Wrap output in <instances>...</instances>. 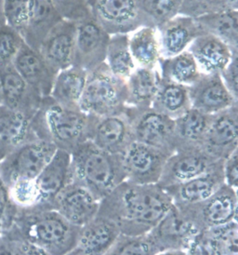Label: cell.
<instances>
[{"mask_svg":"<svg viewBox=\"0 0 238 255\" xmlns=\"http://www.w3.org/2000/svg\"><path fill=\"white\" fill-rule=\"evenodd\" d=\"M173 205L159 184L124 181L100 201L97 215L113 221L126 236L148 234Z\"/></svg>","mask_w":238,"mask_h":255,"instance_id":"cell-1","label":"cell"},{"mask_svg":"<svg viewBox=\"0 0 238 255\" xmlns=\"http://www.w3.org/2000/svg\"><path fill=\"white\" fill-rule=\"evenodd\" d=\"M94 118L80 108L63 107L47 97L43 98L33 117V128L37 139L51 142L57 149L71 154L90 140Z\"/></svg>","mask_w":238,"mask_h":255,"instance_id":"cell-2","label":"cell"},{"mask_svg":"<svg viewBox=\"0 0 238 255\" xmlns=\"http://www.w3.org/2000/svg\"><path fill=\"white\" fill-rule=\"evenodd\" d=\"M79 228L51 208H35L19 211L7 231L35 243L49 255H67L76 247Z\"/></svg>","mask_w":238,"mask_h":255,"instance_id":"cell-3","label":"cell"},{"mask_svg":"<svg viewBox=\"0 0 238 255\" xmlns=\"http://www.w3.org/2000/svg\"><path fill=\"white\" fill-rule=\"evenodd\" d=\"M71 181L84 186L101 201L125 181L121 156L86 141L71 153Z\"/></svg>","mask_w":238,"mask_h":255,"instance_id":"cell-4","label":"cell"},{"mask_svg":"<svg viewBox=\"0 0 238 255\" xmlns=\"http://www.w3.org/2000/svg\"><path fill=\"white\" fill-rule=\"evenodd\" d=\"M80 109L93 117L121 113L126 108V81L103 64L88 74Z\"/></svg>","mask_w":238,"mask_h":255,"instance_id":"cell-5","label":"cell"},{"mask_svg":"<svg viewBox=\"0 0 238 255\" xmlns=\"http://www.w3.org/2000/svg\"><path fill=\"white\" fill-rule=\"evenodd\" d=\"M51 142L35 139L0 159V179L7 186L19 180H34L56 152Z\"/></svg>","mask_w":238,"mask_h":255,"instance_id":"cell-6","label":"cell"},{"mask_svg":"<svg viewBox=\"0 0 238 255\" xmlns=\"http://www.w3.org/2000/svg\"><path fill=\"white\" fill-rule=\"evenodd\" d=\"M133 133L134 141L147 144L172 155L175 152L174 121L152 107H126Z\"/></svg>","mask_w":238,"mask_h":255,"instance_id":"cell-7","label":"cell"},{"mask_svg":"<svg viewBox=\"0 0 238 255\" xmlns=\"http://www.w3.org/2000/svg\"><path fill=\"white\" fill-rule=\"evenodd\" d=\"M169 156L160 149L133 141L121 155L125 181L138 184H158Z\"/></svg>","mask_w":238,"mask_h":255,"instance_id":"cell-8","label":"cell"},{"mask_svg":"<svg viewBox=\"0 0 238 255\" xmlns=\"http://www.w3.org/2000/svg\"><path fill=\"white\" fill-rule=\"evenodd\" d=\"M178 208L186 213L201 231L220 227L238 219V191L224 184L202 202Z\"/></svg>","mask_w":238,"mask_h":255,"instance_id":"cell-9","label":"cell"},{"mask_svg":"<svg viewBox=\"0 0 238 255\" xmlns=\"http://www.w3.org/2000/svg\"><path fill=\"white\" fill-rule=\"evenodd\" d=\"M110 36L91 15L77 21L73 65L90 73L105 64Z\"/></svg>","mask_w":238,"mask_h":255,"instance_id":"cell-10","label":"cell"},{"mask_svg":"<svg viewBox=\"0 0 238 255\" xmlns=\"http://www.w3.org/2000/svg\"><path fill=\"white\" fill-rule=\"evenodd\" d=\"M224 160H215L201 148L177 149L168 156L158 184L163 188L182 184L211 170Z\"/></svg>","mask_w":238,"mask_h":255,"instance_id":"cell-11","label":"cell"},{"mask_svg":"<svg viewBox=\"0 0 238 255\" xmlns=\"http://www.w3.org/2000/svg\"><path fill=\"white\" fill-rule=\"evenodd\" d=\"M201 149L219 161L238 150V105L212 115Z\"/></svg>","mask_w":238,"mask_h":255,"instance_id":"cell-12","label":"cell"},{"mask_svg":"<svg viewBox=\"0 0 238 255\" xmlns=\"http://www.w3.org/2000/svg\"><path fill=\"white\" fill-rule=\"evenodd\" d=\"M91 16L110 36L128 35L140 25L137 0H91Z\"/></svg>","mask_w":238,"mask_h":255,"instance_id":"cell-13","label":"cell"},{"mask_svg":"<svg viewBox=\"0 0 238 255\" xmlns=\"http://www.w3.org/2000/svg\"><path fill=\"white\" fill-rule=\"evenodd\" d=\"M90 141L107 153L121 156L134 141L131 122L126 108L121 113L95 117Z\"/></svg>","mask_w":238,"mask_h":255,"instance_id":"cell-14","label":"cell"},{"mask_svg":"<svg viewBox=\"0 0 238 255\" xmlns=\"http://www.w3.org/2000/svg\"><path fill=\"white\" fill-rule=\"evenodd\" d=\"M201 230L189 216L175 205L148 234L161 251L185 250Z\"/></svg>","mask_w":238,"mask_h":255,"instance_id":"cell-15","label":"cell"},{"mask_svg":"<svg viewBox=\"0 0 238 255\" xmlns=\"http://www.w3.org/2000/svg\"><path fill=\"white\" fill-rule=\"evenodd\" d=\"M100 201L81 184L71 181L57 195L51 204L55 210L72 225L83 227L95 218Z\"/></svg>","mask_w":238,"mask_h":255,"instance_id":"cell-16","label":"cell"},{"mask_svg":"<svg viewBox=\"0 0 238 255\" xmlns=\"http://www.w3.org/2000/svg\"><path fill=\"white\" fill-rule=\"evenodd\" d=\"M12 65L21 78L42 99L50 96L59 72L45 60L39 50L23 43Z\"/></svg>","mask_w":238,"mask_h":255,"instance_id":"cell-17","label":"cell"},{"mask_svg":"<svg viewBox=\"0 0 238 255\" xmlns=\"http://www.w3.org/2000/svg\"><path fill=\"white\" fill-rule=\"evenodd\" d=\"M192 108L207 114L216 115L238 106V101L224 86L220 75H204L188 88Z\"/></svg>","mask_w":238,"mask_h":255,"instance_id":"cell-18","label":"cell"},{"mask_svg":"<svg viewBox=\"0 0 238 255\" xmlns=\"http://www.w3.org/2000/svg\"><path fill=\"white\" fill-rule=\"evenodd\" d=\"M77 34V22L62 20L45 37L39 52L55 70L73 65Z\"/></svg>","mask_w":238,"mask_h":255,"instance_id":"cell-19","label":"cell"},{"mask_svg":"<svg viewBox=\"0 0 238 255\" xmlns=\"http://www.w3.org/2000/svg\"><path fill=\"white\" fill-rule=\"evenodd\" d=\"M224 161L218 163L203 174L184 182L164 188L178 207L195 205L209 199L224 183Z\"/></svg>","mask_w":238,"mask_h":255,"instance_id":"cell-20","label":"cell"},{"mask_svg":"<svg viewBox=\"0 0 238 255\" xmlns=\"http://www.w3.org/2000/svg\"><path fill=\"white\" fill-rule=\"evenodd\" d=\"M38 191L36 208H51L57 195L71 182V154L57 149L49 163L35 179Z\"/></svg>","mask_w":238,"mask_h":255,"instance_id":"cell-21","label":"cell"},{"mask_svg":"<svg viewBox=\"0 0 238 255\" xmlns=\"http://www.w3.org/2000/svg\"><path fill=\"white\" fill-rule=\"evenodd\" d=\"M157 29L161 58L175 56L189 49L197 36L203 35L196 18L178 14Z\"/></svg>","mask_w":238,"mask_h":255,"instance_id":"cell-22","label":"cell"},{"mask_svg":"<svg viewBox=\"0 0 238 255\" xmlns=\"http://www.w3.org/2000/svg\"><path fill=\"white\" fill-rule=\"evenodd\" d=\"M3 106L34 116L42 98L26 83L13 65L0 68Z\"/></svg>","mask_w":238,"mask_h":255,"instance_id":"cell-23","label":"cell"},{"mask_svg":"<svg viewBox=\"0 0 238 255\" xmlns=\"http://www.w3.org/2000/svg\"><path fill=\"white\" fill-rule=\"evenodd\" d=\"M120 234L113 221L96 215L79 228L74 251L80 255H105Z\"/></svg>","mask_w":238,"mask_h":255,"instance_id":"cell-24","label":"cell"},{"mask_svg":"<svg viewBox=\"0 0 238 255\" xmlns=\"http://www.w3.org/2000/svg\"><path fill=\"white\" fill-rule=\"evenodd\" d=\"M187 50L204 75H220L232 59L238 55V51L210 34L197 36Z\"/></svg>","mask_w":238,"mask_h":255,"instance_id":"cell-25","label":"cell"},{"mask_svg":"<svg viewBox=\"0 0 238 255\" xmlns=\"http://www.w3.org/2000/svg\"><path fill=\"white\" fill-rule=\"evenodd\" d=\"M32 115L0 106V159L21 144L37 139Z\"/></svg>","mask_w":238,"mask_h":255,"instance_id":"cell-26","label":"cell"},{"mask_svg":"<svg viewBox=\"0 0 238 255\" xmlns=\"http://www.w3.org/2000/svg\"><path fill=\"white\" fill-rule=\"evenodd\" d=\"M63 20L52 0H28V20L23 34L24 42L35 50L52 28Z\"/></svg>","mask_w":238,"mask_h":255,"instance_id":"cell-27","label":"cell"},{"mask_svg":"<svg viewBox=\"0 0 238 255\" xmlns=\"http://www.w3.org/2000/svg\"><path fill=\"white\" fill-rule=\"evenodd\" d=\"M88 74L84 69L75 65L59 71L49 97L63 107L80 108Z\"/></svg>","mask_w":238,"mask_h":255,"instance_id":"cell-28","label":"cell"},{"mask_svg":"<svg viewBox=\"0 0 238 255\" xmlns=\"http://www.w3.org/2000/svg\"><path fill=\"white\" fill-rule=\"evenodd\" d=\"M159 82L157 69L137 67L126 79V107L139 109L152 107Z\"/></svg>","mask_w":238,"mask_h":255,"instance_id":"cell-29","label":"cell"},{"mask_svg":"<svg viewBox=\"0 0 238 255\" xmlns=\"http://www.w3.org/2000/svg\"><path fill=\"white\" fill-rule=\"evenodd\" d=\"M212 115L202 113L191 108L174 121L175 150L201 148L204 137L210 125Z\"/></svg>","mask_w":238,"mask_h":255,"instance_id":"cell-30","label":"cell"},{"mask_svg":"<svg viewBox=\"0 0 238 255\" xmlns=\"http://www.w3.org/2000/svg\"><path fill=\"white\" fill-rule=\"evenodd\" d=\"M128 47L137 67L156 69L161 59L157 29L140 26L128 34Z\"/></svg>","mask_w":238,"mask_h":255,"instance_id":"cell-31","label":"cell"},{"mask_svg":"<svg viewBox=\"0 0 238 255\" xmlns=\"http://www.w3.org/2000/svg\"><path fill=\"white\" fill-rule=\"evenodd\" d=\"M156 69L163 80L187 88L194 85L202 75L188 50L175 56L161 58Z\"/></svg>","mask_w":238,"mask_h":255,"instance_id":"cell-32","label":"cell"},{"mask_svg":"<svg viewBox=\"0 0 238 255\" xmlns=\"http://www.w3.org/2000/svg\"><path fill=\"white\" fill-rule=\"evenodd\" d=\"M151 107L156 112L175 121L192 108L188 88L160 78Z\"/></svg>","mask_w":238,"mask_h":255,"instance_id":"cell-33","label":"cell"},{"mask_svg":"<svg viewBox=\"0 0 238 255\" xmlns=\"http://www.w3.org/2000/svg\"><path fill=\"white\" fill-rule=\"evenodd\" d=\"M196 20L204 34L216 36L238 51V9L203 15Z\"/></svg>","mask_w":238,"mask_h":255,"instance_id":"cell-34","label":"cell"},{"mask_svg":"<svg viewBox=\"0 0 238 255\" xmlns=\"http://www.w3.org/2000/svg\"><path fill=\"white\" fill-rule=\"evenodd\" d=\"M105 64L116 77L125 81L133 73L137 66L128 47V35L110 36Z\"/></svg>","mask_w":238,"mask_h":255,"instance_id":"cell-35","label":"cell"},{"mask_svg":"<svg viewBox=\"0 0 238 255\" xmlns=\"http://www.w3.org/2000/svg\"><path fill=\"white\" fill-rule=\"evenodd\" d=\"M140 25L158 28L180 13L181 0H137Z\"/></svg>","mask_w":238,"mask_h":255,"instance_id":"cell-36","label":"cell"},{"mask_svg":"<svg viewBox=\"0 0 238 255\" xmlns=\"http://www.w3.org/2000/svg\"><path fill=\"white\" fill-rule=\"evenodd\" d=\"M159 252L160 250L149 234H120L105 255H154Z\"/></svg>","mask_w":238,"mask_h":255,"instance_id":"cell-37","label":"cell"},{"mask_svg":"<svg viewBox=\"0 0 238 255\" xmlns=\"http://www.w3.org/2000/svg\"><path fill=\"white\" fill-rule=\"evenodd\" d=\"M238 9V0H181L179 14L197 18L203 15Z\"/></svg>","mask_w":238,"mask_h":255,"instance_id":"cell-38","label":"cell"},{"mask_svg":"<svg viewBox=\"0 0 238 255\" xmlns=\"http://www.w3.org/2000/svg\"><path fill=\"white\" fill-rule=\"evenodd\" d=\"M207 230L214 241L218 255H238V219Z\"/></svg>","mask_w":238,"mask_h":255,"instance_id":"cell-39","label":"cell"},{"mask_svg":"<svg viewBox=\"0 0 238 255\" xmlns=\"http://www.w3.org/2000/svg\"><path fill=\"white\" fill-rule=\"evenodd\" d=\"M9 197L18 211H28L38 206V191L34 180H19L7 186Z\"/></svg>","mask_w":238,"mask_h":255,"instance_id":"cell-40","label":"cell"},{"mask_svg":"<svg viewBox=\"0 0 238 255\" xmlns=\"http://www.w3.org/2000/svg\"><path fill=\"white\" fill-rule=\"evenodd\" d=\"M23 43L19 32L6 23L0 26V68L12 65Z\"/></svg>","mask_w":238,"mask_h":255,"instance_id":"cell-41","label":"cell"},{"mask_svg":"<svg viewBox=\"0 0 238 255\" xmlns=\"http://www.w3.org/2000/svg\"><path fill=\"white\" fill-rule=\"evenodd\" d=\"M5 23L23 37L28 20V0H3Z\"/></svg>","mask_w":238,"mask_h":255,"instance_id":"cell-42","label":"cell"},{"mask_svg":"<svg viewBox=\"0 0 238 255\" xmlns=\"http://www.w3.org/2000/svg\"><path fill=\"white\" fill-rule=\"evenodd\" d=\"M58 12L63 20L81 21L91 16V0H52Z\"/></svg>","mask_w":238,"mask_h":255,"instance_id":"cell-43","label":"cell"},{"mask_svg":"<svg viewBox=\"0 0 238 255\" xmlns=\"http://www.w3.org/2000/svg\"><path fill=\"white\" fill-rule=\"evenodd\" d=\"M18 212L10 199L7 185L0 179V227L3 234L12 227Z\"/></svg>","mask_w":238,"mask_h":255,"instance_id":"cell-44","label":"cell"},{"mask_svg":"<svg viewBox=\"0 0 238 255\" xmlns=\"http://www.w3.org/2000/svg\"><path fill=\"white\" fill-rule=\"evenodd\" d=\"M2 238L7 241L12 255H49L45 250L27 241L19 235L7 231Z\"/></svg>","mask_w":238,"mask_h":255,"instance_id":"cell-45","label":"cell"},{"mask_svg":"<svg viewBox=\"0 0 238 255\" xmlns=\"http://www.w3.org/2000/svg\"><path fill=\"white\" fill-rule=\"evenodd\" d=\"M186 252L188 255H218L215 243L208 230H202L196 235Z\"/></svg>","mask_w":238,"mask_h":255,"instance_id":"cell-46","label":"cell"},{"mask_svg":"<svg viewBox=\"0 0 238 255\" xmlns=\"http://www.w3.org/2000/svg\"><path fill=\"white\" fill-rule=\"evenodd\" d=\"M238 55H236L231 62L220 73V77L226 89L232 96L238 101Z\"/></svg>","mask_w":238,"mask_h":255,"instance_id":"cell-47","label":"cell"},{"mask_svg":"<svg viewBox=\"0 0 238 255\" xmlns=\"http://www.w3.org/2000/svg\"><path fill=\"white\" fill-rule=\"evenodd\" d=\"M223 170L225 184L238 191V149L224 159Z\"/></svg>","mask_w":238,"mask_h":255,"instance_id":"cell-48","label":"cell"},{"mask_svg":"<svg viewBox=\"0 0 238 255\" xmlns=\"http://www.w3.org/2000/svg\"><path fill=\"white\" fill-rule=\"evenodd\" d=\"M154 255H188L185 250H165Z\"/></svg>","mask_w":238,"mask_h":255,"instance_id":"cell-49","label":"cell"},{"mask_svg":"<svg viewBox=\"0 0 238 255\" xmlns=\"http://www.w3.org/2000/svg\"><path fill=\"white\" fill-rule=\"evenodd\" d=\"M0 255H12L11 251L7 245V241L3 238L0 239Z\"/></svg>","mask_w":238,"mask_h":255,"instance_id":"cell-50","label":"cell"},{"mask_svg":"<svg viewBox=\"0 0 238 255\" xmlns=\"http://www.w3.org/2000/svg\"><path fill=\"white\" fill-rule=\"evenodd\" d=\"M5 24L4 15H3V0H0V26Z\"/></svg>","mask_w":238,"mask_h":255,"instance_id":"cell-51","label":"cell"},{"mask_svg":"<svg viewBox=\"0 0 238 255\" xmlns=\"http://www.w3.org/2000/svg\"><path fill=\"white\" fill-rule=\"evenodd\" d=\"M0 106H3V99H2V91H1V83H0Z\"/></svg>","mask_w":238,"mask_h":255,"instance_id":"cell-52","label":"cell"},{"mask_svg":"<svg viewBox=\"0 0 238 255\" xmlns=\"http://www.w3.org/2000/svg\"><path fill=\"white\" fill-rule=\"evenodd\" d=\"M67 255H80L79 254H77V253H76L75 251H73V252H71L70 254H68Z\"/></svg>","mask_w":238,"mask_h":255,"instance_id":"cell-53","label":"cell"},{"mask_svg":"<svg viewBox=\"0 0 238 255\" xmlns=\"http://www.w3.org/2000/svg\"><path fill=\"white\" fill-rule=\"evenodd\" d=\"M2 236H3V230H2V228L0 227V239L2 238Z\"/></svg>","mask_w":238,"mask_h":255,"instance_id":"cell-54","label":"cell"}]
</instances>
